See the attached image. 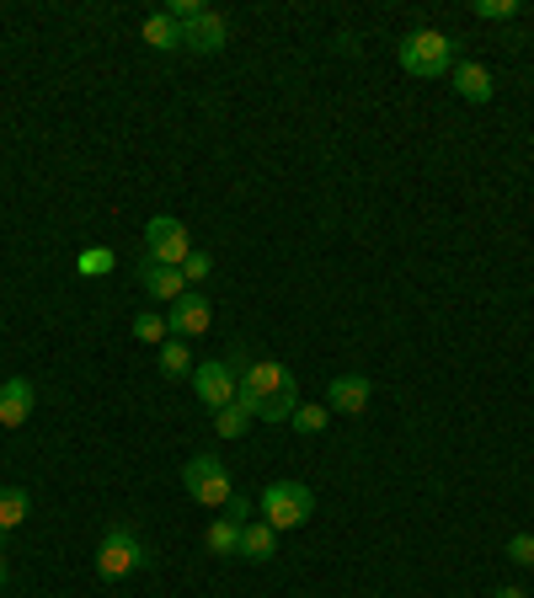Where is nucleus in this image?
Wrapping results in <instances>:
<instances>
[{
	"mask_svg": "<svg viewBox=\"0 0 534 598\" xmlns=\"http://www.w3.org/2000/svg\"><path fill=\"white\" fill-rule=\"evenodd\" d=\"M396 59H401L407 76L439 80L459 65V43H454L450 33H439V27H417V33H407V38L396 43Z\"/></svg>",
	"mask_w": 534,
	"mask_h": 598,
	"instance_id": "nucleus-1",
	"label": "nucleus"
},
{
	"mask_svg": "<svg viewBox=\"0 0 534 598\" xmlns=\"http://www.w3.org/2000/svg\"><path fill=\"white\" fill-rule=\"evenodd\" d=\"M150 545L128 529V523H113L107 534H102V545H96V577H107V583H118L128 572H145L150 566Z\"/></svg>",
	"mask_w": 534,
	"mask_h": 598,
	"instance_id": "nucleus-2",
	"label": "nucleus"
},
{
	"mask_svg": "<svg viewBox=\"0 0 534 598\" xmlns=\"http://www.w3.org/2000/svg\"><path fill=\"white\" fill-rule=\"evenodd\" d=\"M316 514V492L310 486H299V481H273L268 492H262V523L268 529H299V523Z\"/></svg>",
	"mask_w": 534,
	"mask_h": 598,
	"instance_id": "nucleus-3",
	"label": "nucleus"
},
{
	"mask_svg": "<svg viewBox=\"0 0 534 598\" xmlns=\"http://www.w3.org/2000/svg\"><path fill=\"white\" fill-rule=\"evenodd\" d=\"M182 492H188L193 503H204V508H225V503L236 497L225 460H214V454H193V460L182 465Z\"/></svg>",
	"mask_w": 534,
	"mask_h": 598,
	"instance_id": "nucleus-4",
	"label": "nucleus"
},
{
	"mask_svg": "<svg viewBox=\"0 0 534 598\" xmlns=\"http://www.w3.org/2000/svg\"><path fill=\"white\" fill-rule=\"evenodd\" d=\"M294 391V374H288L279 359H257L241 374V391H236V406H247L251 417L268 406V400H279V396H288Z\"/></svg>",
	"mask_w": 534,
	"mask_h": 598,
	"instance_id": "nucleus-5",
	"label": "nucleus"
},
{
	"mask_svg": "<svg viewBox=\"0 0 534 598\" xmlns=\"http://www.w3.org/2000/svg\"><path fill=\"white\" fill-rule=\"evenodd\" d=\"M188 251H193V240H188V225H182V219L156 214V219L145 225V257H150V262H161V268H182Z\"/></svg>",
	"mask_w": 534,
	"mask_h": 598,
	"instance_id": "nucleus-6",
	"label": "nucleus"
},
{
	"mask_svg": "<svg viewBox=\"0 0 534 598\" xmlns=\"http://www.w3.org/2000/svg\"><path fill=\"white\" fill-rule=\"evenodd\" d=\"M193 391H198V400H204V406H214V411H219V406H230V400H236V391H241V374H236L225 359H208V363H198V369H193Z\"/></svg>",
	"mask_w": 534,
	"mask_h": 598,
	"instance_id": "nucleus-7",
	"label": "nucleus"
},
{
	"mask_svg": "<svg viewBox=\"0 0 534 598\" xmlns=\"http://www.w3.org/2000/svg\"><path fill=\"white\" fill-rule=\"evenodd\" d=\"M208 320H214V305H208L198 289H188L182 300H171V311H166V331H171V337H204Z\"/></svg>",
	"mask_w": 534,
	"mask_h": 598,
	"instance_id": "nucleus-8",
	"label": "nucleus"
},
{
	"mask_svg": "<svg viewBox=\"0 0 534 598\" xmlns=\"http://www.w3.org/2000/svg\"><path fill=\"white\" fill-rule=\"evenodd\" d=\"M374 385L364 380V374H337L327 385V411H342V417H359L364 406H370Z\"/></svg>",
	"mask_w": 534,
	"mask_h": 598,
	"instance_id": "nucleus-9",
	"label": "nucleus"
},
{
	"mask_svg": "<svg viewBox=\"0 0 534 598\" xmlns=\"http://www.w3.org/2000/svg\"><path fill=\"white\" fill-rule=\"evenodd\" d=\"M225 43H230V22L219 11H204L193 27H182V48H193V54H219Z\"/></svg>",
	"mask_w": 534,
	"mask_h": 598,
	"instance_id": "nucleus-10",
	"label": "nucleus"
},
{
	"mask_svg": "<svg viewBox=\"0 0 534 598\" xmlns=\"http://www.w3.org/2000/svg\"><path fill=\"white\" fill-rule=\"evenodd\" d=\"M33 380H22V374H11L5 385H0V428H22L27 417H33Z\"/></svg>",
	"mask_w": 534,
	"mask_h": 598,
	"instance_id": "nucleus-11",
	"label": "nucleus"
},
{
	"mask_svg": "<svg viewBox=\"0 0 534 598\" xmlns=\"http://www.w3.org/2000/svg\"><path fill=\"white\" fill-rule=\"evenodd\" d=\"M450 80H454V91H459L465 102H492V91H497L487 65H454Z\"/></svg>",
	"mask_w": 534,
	"mask_h": 598,
	"instance_id": "nucleus-12",
	"label": "nucleus"
},
{
	"mask_svg": "<svg viewBox=\"0 0 534 598\" xmlns=\"http://www.w3.org/2000/svg\"><path fill=\"white\" fill-rule=\"evenodd\" d=\"M139 283H145L156 300H182V294H188L182 268H161V262H145V268H139Z\"/></svg>",
	"mask_w": 534,
	"mask_h": 598,
	"instance_id": "nucleus-13",
	"label": "nucleus"
},
{
	"mask_svg": "<svg viewBox=\"0 0 534 598\" xmlns=\"http://www.w3.org/2000/svg\"><path fill=\"white\" fill-rule=\"evenodd\" d=\"M273 556H279V529L247 523L241 529V561H273Z\"/></svg>",
	"mask_w": 534,
	"mask_h": 598,
	"instance_id": "nucleus-14",
	"label": "nucleus"
},
{
	"mask_svg": "<svg viewBox=\"0 0 534 598\" xmlns=\"http://www.w3.org/2000/svg\"><path fill=\"white\" fill-rule=\"evenodd\" d=\"M139 38L150 43V48H161V54H171V48H182V27H177V22H171L166 11H156V16H145Z\"/></svg>",
	"mask_w": 534,
	"mask_h": 598,
	"instance_id": "nucleus-15",
	"label": "nucleus"
},
{
	"mask_svg": "<svg viewBox=\"0 0 534 598\" xmlns=\"http://www.w3.org/2000/svg\"><path fill=\"white\" fill-rule=\"evenodd\" d=\"M241 529H247V523L214 519L208 523V534H204V545L214 551V556H241Z\"/></svg>",
	"mask_w": 534,
	"mask_h": 598,
	"instance_id": "nucleus-16",
	"label": "nucleus"
},
{
	"mask_svg": "<svg viewBox=\"0 0 534 598\" xmlns=\"http://www.w3.org/2000/svg\"><path fill=\"white\" fill-rule=\"evenodd\" d=\"M251 422H257V417H251L247 406H236V400L214 411V433H219V439H247Z\"/></svg>",
	"mask_w": 534,
	"mask_h": 598,
	"instance_id": "nucleus-17",
	"label": "nucleus"
},
{
	"mask_svg": "<svg viewBox=\"0 0 534 598\" xmlns=\"http://www.w3.org/2000/svg\"><path fill=\"white\" fill-rule=\"evenodd\" d=\"M27 514H33V497H27L22 486H5V492H0V529L27 523Z\"/></svg>",
	"mask_w": 534,
	"mask_h": 598,
	"instance_id": "nucleus-18",
	"label": "nucleus"
},
{
	"mask_svg": "<svg viewBox=\"0 0 534 598\" xmlns=\"http://www.w3.org/2000/svg\"><path fill=\"white\" fill-rule=\"evenodd\" d=\"M288 422H294V433H327V422H331L327 400H299Z\"/></svg>",
	"mask_w": 534,
	"mask_h": 598,
	"instance_id": "nucleus-19",
	"label": "nucleus"
},
{
	"mask_svg": "<svg viewBox=\"0 0 534 598\" xmlns=\"http://www.w3.org/2000/svg\"><path fill=\"white\" fill-rule=\"evenodd\" d=\"M113 268H118V257H113L107 246H86L81 257H76V273H81V279H107Z\"/></svg>",
	"mask_w": 534,
	"mask_h": 598,
	"instance_id": "nucleus-20",
	"label": "nucleus"
},
{
	"mask_svg": "<svg viewBox=\"0 0 534 598\" xmlns=\"http://www.w3.org/2000/svg\"><path fill=\"white\" fill-rule=\"evenodd\" d=\"M161 374H171V380L193 374V353H188V342H182V337H177V342H161Z\"/></svg>",
	"mask_w": 534,
	"mask_h": 598,
	"instance_id": "nucleus-21",
	"label": "nucleus"
},
{
	"mask_svg": "<svg viewBox=\"0 0 534 598\" xmlns=\"http://www.w3.org/2000/svg\"><path fill=\"white\" fill-rule=\"evenodd\" d=\"M519 11H524L519 0H476V16L481 22H513Z\"/></svg>",
	"mask_w": 534,
	"mask_h": 598,
	"instance_id": "nucleus-22",
	"label": "nucleus"
},
{
	"mask_svg": "<svg viewBox=\"0 0 534 598\" xmlns=\"http://www.w3.org/2000/svg\"><path fill=\"white\" fill-rule=\"evenodd\" d=\"M134 337H139V342H166V337H171V331H166V316L139 311V316H134Z\"/></svg>",
	"mask_w": 534,
	"mask_h": 598,
	"instance_id": "nucleus-23",
	"label": "nucleus"
},
{
	"mask_svg": "<svg viewBox=\"0 0 534 598\" xmlns=\"http://www.w3.org/2000/svg\"><path fill=\"white\" fill-rule=\"evenodd\" d=\"M294 406H299V396H294V391H288V396L268 400V406H262V411H257V417H262V422H268V428H273V422H288V417H294Z\"/></svg>",
	"mask_w": 534,
	"mask_h": 598,
	"instance_id": "nucleus-24",
	"label": "nucleus"
},
{
	"mask_svg": "<svg viewBox=\"0 0 534 598\" xmlns=\"http://www.w3.org/2000/svg\"><path fill=\"white\" fill-rule=\"evenodd\" d=\"M208 273H214L208 251H188V257H182V279H188V283H204Z\"/></svg>",
	"mask_w": 534,
	"mask_h": 598,
	"instance_id": "nucleus-25",
	"label": "nucleus"
},
{
	"mask_svg": "<svg viewBox=\"0 0 534 598\" xmlns=\"http://www.w3.org/2000/svg\"><path fill=\"white\" fill-rule=\"evenodd\" d=\"M508 561H513V566H534V534L530 529L508 540Z\"/></svg>",
	"mask_w": 534,
	"mask_h": 598,
	"instance_id": "nucleus-26",
	"label": "nucleus"
},
{
	"mask_svg": "<svg viewBox=\"0 0 534 598\" xmlns=\"http://www.w3.org/2000/svg\"><path fill=\"white\" fill-rule=\"evenodd\" d=\"M225 519L251 523V503H247V497H230V503H225Z\"/></svg>",
	"mask_w": 534,
	"mask_h": 598,
	"instance_id": "nucleus-27",
	"label": "nucleus"
},
{
	"mask_svg": "<svg viewBox=\"0 0 534 598\" xmlns=\"http://www.w3.org/2000/svg\"><path fill=\"white\" fill-rule=\"evenodd\" d=\"M492 598H524V588H497Z\"/></svg>",
	"mask_w": 534,
	"mask_h": 598,
	"instance_id": "nucleus-28",
	"label": "nucleus"
},
{
	"mask_svg": "<svg viewBox=\"0 0 534 598\" xmlns=\"http://www.w3.org/2000/svg\"><path fill=\"white\" fill-rule=\"evenodd\" d=\"M5 577H11V566H5V551H0V588H5Z\"/></svg>",
	"mask_w": 534,
	"mask_h": 598,
	"instance_id": "nucleus-29",
	"label": "nucleus"
}]
</instances>
